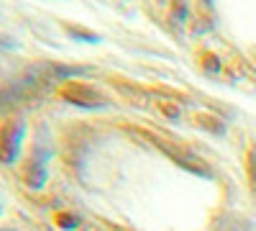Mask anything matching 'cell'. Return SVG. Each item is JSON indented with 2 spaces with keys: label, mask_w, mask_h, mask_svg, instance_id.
<instances>
[{
  "label": "cell",
  "mask_w": 256,
  "mask_h": 231,
  "mask_svg": "<svg viewBox=\"0 0 256 231\" xmlns=\"http://www.w3.org/2000/svg\"><path fill=\"white\" fill-rule=\"evenodd\" d=\"M0 213H3V203H0Z\"/></svg>",
  "instance_id": "7c38bea8"
},
{
  "label": "cell",
  "mask_w": 256,
  "mask_h": 231,
  "mask_svg": "<svg viewBox=\"0 0 256 231\" xmlns=\"http://www.w3.org/2000/svg\"><path fill=\"white\" fill-rule=\"evenodd\" d=\"M67 29V34L72 36V39H80V41H92V44H98L100 41V34H95V31H90V29H82V26H77V24H67L64 26Z\"/></svg>",
  "instance_id": "52a82bcc"
},
{
  "label": "cell",
  "mask_w": 256,
  "mask_h": 231,
  "mask_svg": "<svg viewBox=\"0 0 256 231\" xmlns=\"http://www.w3.org/2000/svg\"><path fill=\"white\" fill-rule=\"evenodd\" d=\"M195 123L200 126V129L210 131V134H218V136H220V134H226V123H223L220 118H212V116H205V113H202V116H198V118H195Z\"/></svg>",
  "instance_id": "5b68a950"
},
{
  "label": "cell",
  "mask_w": 256,
  "mask_h": 231,
  "mask_svg": "<svg viewBox=\"0 0 256 231\" xmlns=\"http://www.w3.org/2000/svg\"><path fill=\"white\" fill-rule=\"evenodd\" d=\"M246 172H248L251 190H254V195H256V144L248 146V154H246Z\"/></svg>",
  "instance_id": "ba28073f"
},
{
  "label": "cell",
  "mask_w": 256,
  "mask_h": 231,
  "mask_svg": "<svg viewBox=\"0 0 256 231\" xmlns=\"http://www.w3.org/2000/svg\"><path fill=\"white\" fill-rule=\"evenodd\" d=\"M49 159H52V139L46 134V126L38 123L34 144H31V152L24 157L20 170H18V175H20V180H24L26 187H31V190H41V187L46 185Z\"/></svg>",
  "instance_id": "6da1fadb"
},
{
  "label": "cell",
  "mask_w": 256,
  "mask_h": 231,
  "mask_svg": "<svg viewBox=\"0 0 256 231\" xmlns=\"http://www.w3.org/2000/svg\"><path fill=\"white\" fill-rule=\"evenodd\" d=\"M216 231H254V228H251L248 221H244V218L228 216V218H223V221L216 223Z\"/></svg>",
  "instance_id": "8992f818"
},
{
  "label": "cell",
  "mask_w": 256,
  "mask_h": 231,
  "mask_svg": "<svg viewBox=\"0 0 256 231\" xmlns=\"http://www.w3.org/2000/svg\"><path fill=\"white\" fill-rule=\"evenodd\" d=\"M190 18V0H172V21L184 24Z\"/></svg>",
  "instance_id": "9c48e42d"
},
{
  "label": "cell",
  "mask_w": 256,
  "mask_h": 231,
  "mask_svg": "<svg viewBox=\"0 0 256 231\" xmlns=\"http://www.w3.org/2000/svg\"><path fill=\"white\" fill-rule=\"evenodd\" d=\"M54 221H56V226L59 228H77L82 221H80V216H74V213H54Z\"/></svg>",
  "instance_id": "30bf717a"
},
{
  "label": "cell",
  "mask_w": 256,
  "mask_h": 231,
  "mask_svg": "<svg viewBox=\"0 0 256 231\" xmlns=\"http://www.w3.org/2000/svg\"><path fill=\"white\" fill-rule=\"evenodd\" d=\"M59 95L72 103V106L77 108H88V111H102V108H110L113 100L100 93L98 88H92L90 82H82V80H70L64 82V85H59Z\"/></svg>",
  "instance_id": "277c9868"
},
{
  "label": "cell",
  "mask_w": 256,
  "mask_h": 231,
  "mask_svg": "<svg viewBox=\"0 0 256 231\" xmlns=\"http://www.w3.org/2000/svg\"><path fill=\"white\" fill-rule=\"evenodd\" d=\"M136 134L146 136L148 144L156 146L162 154H166L174 164H180L182 170H187V172H192V175H198V177H212L208 162H202V159H200L195 152H192L190 146H184L182 141H177V139L172 141L169 136H162V134H154V131H146V129H136Z\"/></svg>",
  "instance_id": "7a4b0ae2"
},
{
  "label": "cell",
  "mask_w": 256,
  "mask_h": 231,
  "mask_svg": "<svg viewBox=\"0 0 256 231\" xmlns=\"http://www.w3.org/2000/svg\"><path fill=\"white\" fill-rule=\"evenodd\" d=\"M18 47H20V41H18L16 36L0 31V54H3V52H16Z\"/></svg>",
  "instance_id": "8fae6325"
},
{
  "label": "cell",
  "mask_w": 256,
  "mask_h": 231,
  "mask_svg": "<svg viewBox=\"0 0 256 231\" xmlns=\"http://www.w3.org/2000/svg\"><path fill=\"white\" fill-rule=\"evenodd\" d=\"M26 131H28V123L20 116H8L0 121V164L3 167L16 164V159L20 157Z\"/></svg>",
  "instance_id": "3957f363"
}]
</instances>
